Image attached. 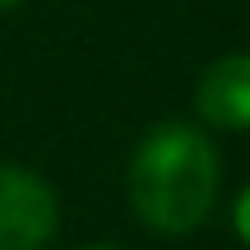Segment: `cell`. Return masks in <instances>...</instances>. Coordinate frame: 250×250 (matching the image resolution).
<instances>
[{"label": "cell", "mask_w": 250, "mask_h": 250, "mask_svg": "<svg viewBox=\"0 0 250 250\" xmlns=\"http://www.w3.org/2000/svg\"><path fill=\"white\" fill-rule=\"evenodd\" d=\"M199 116L218 130H250V51L218 56L195 88Z\"/></svg>", "instance_id": "cell-3"}, {"label": "cell", "mask_w": 250, "mask_h": 250, "mask_svg": "<svg viewBox=\"0 0 250 250\" xmlns=\"http://www.w3.org/2000/svg\"><path fill=\"white\" fill-rule=\"evenodd\" d=\"M223 162L204 130L186 121H162L139 139L130 158V204L144 227L162 236H186L213 213Z\"/></svg>", "instance_id": "cell-1"}, {"label": "cell", "mask_w": 250, "mask_h": 250, "mask_svg": "<svg viewBox=\"0 0 250 250\" xmlns=\"http://www.w3.org/2000/svg\"><path fill=\"white\" fill-rule=\"evenodd\" d=\"M83 250H116V246H83Z\"/></svg>", "instance_id": "cell-6"}, {"label": "cell", "mask_w": 250, "mask_h": 250, "mask_svg": "<svg viewBox=\"0 0 250 250\" xmlns=\"http://www.w3.org/2000/svg\"><path fill=\"white\" fill-rule=\"evenodd\" d=\"M14 5H19V0H0V9H14Z\"/></svg>", "instance_id": "cell-5"}, {"label": "cell", "mask_w": 250, "mask_h": 250, "mask_svg": "<svg viewBox=\"0 0 250 250\" xmlns=\"http://www.w3.org/2000/svg\"><path fill=\"white\" fill-rule=\"evenodd\" d=\"M232 223H236V236L250 246V190H241V199H236V208H232Z\"/></svg>", "instance_id": "cell-4"}, {"label": "cell", "mask_w": 250, "mask_h": 250, "mask_svg": "<svg viewBox=\"0 0 250 250\" xmlns=\"http://www.w3.org/2000/svg\"><path fill=\"white\" fill-rule=\"evenodd\" d=\"M61 204L37 171L0 162V250H42L56 236Z\"/></svg>", "instance_id": "cell-2"}]
</instances>
